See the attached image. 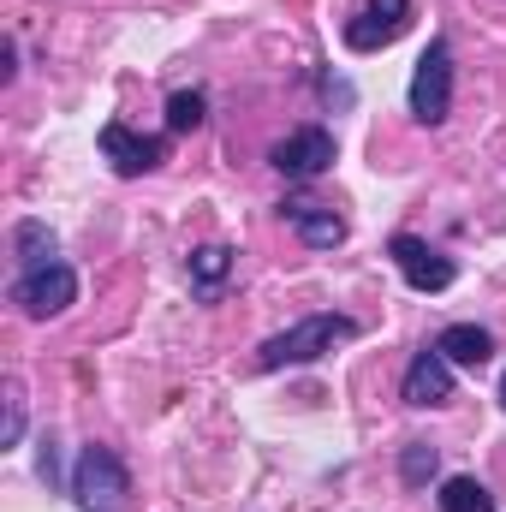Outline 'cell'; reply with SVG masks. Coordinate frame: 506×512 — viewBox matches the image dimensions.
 <instances>
[{"instance_id":"obj_1","label":"cell","mask_w":506,"mask_h":512,"mask_svg":"<svg viewBox=\"0 0 506 512\" xmlns=\"http://www.w3.org/2000/svg\"><path fill=\"white\" fill-rule=\"evenodd\" d=\"M340 340H358V322L352 316H304V322H292L286 334H274V340H262V352H256V364L262 370H286V364H316V358H328Z\"/></svg>"},{"instance_id":"obj_2","label":"cell","mask_w":506,"mask_h":512,"mask_svg":"<svg viewBox=\"0 0 506 512\" xmlns=\"http://www.w3.org/2000/svg\"><path fill=\"white\" fill-rule=\"evenodd\" d=\"M72 501L84 512H126L131 501V477L114 459V447H84L72 465Z\"/></svg>"},{"instance_id":"obj_3","label":"cell","mask_w":506,"mask_h":512,"mask_svg":"<svg viewBox=\"0 0 506 512\" xmlns=\"http://www.w3.org/2000/svg\"><path fill=\"white\" fill-rule=\"evenodd\" d=\"M411 114L423 120V126H441L447 120V108H453V48L435 36L429 48H423V60H417V72H411Z\"/></svg>"},{"instance_id":"obj_4","label":"cell","mask_w":506,"mask_h":512,"mask_svg":"<svg viewBox=\"0 0 506 512\" xmlns=\"http://www.w3.org/2000/svg\"><path fill=\"white\" fill-rule=\"evenodd\" d=\"M72 298H78V274H72L66 262H48V268H24V274L12 280V304H18L24 316H36V322H48V316L72 310Z\"/></svg>"},{"instance_id":"obj_5","label":"cell","mask_w":506,"mask_h":512,"mask_svg":"<svg viewBox=\"0 0 506 512\" xmlns=\"http://www.w3.org/2000/svg\"><path fill=\"white\" fill-rule=\"evenodd\" d=\"M411 24V0H364L358 18H346V48L352 54H376L387 42H399Z\"/></svg>"},{"instance_id":"obj_6","label":"cell","mask_w":506,"mask_h":512,"mask_svg":"<svg viewBox=\"0 0 506 512\" xmlns=\"http://www.w3.org/2000/svg\"><path fill=\"white\" fill-rule=\"evenodd\" d=\"M387 256L399 262V274L417 286V292H447L453 280H459V268H453V256H441L429 239H411V233H399L393 245H387Z\"/></svg>"},{"instance_id":"obj_7","label":"cell","mask_w":506,"mask_h":512,"mask_svg":"<svg viewBox=\"0 0 506 512\" xmlns=\"http://www.w3.org/2000/svg\"><path fill=\"white\" fill-rule=\"evenodd\" d=\"M274 167H280L286 179H316V173L334 167V137H328L322 126L292 131L286 143H274Z\"/></svg>"},{"instance_id":"obj_8","label":"cell","mask_w":506,"mask_h":512,"mask_svg":"<svg viewBox=\"0 0 506 512\" xmlns=\"http://www.w3.org/2000/svg\"><path fill=\"white\" fill-rule=\"evenodd\" d=\"M102 155L114 161V173L120 179H137V173H149V167H161V137H137L131 126H102Z\"/></svg>"},{"instance_id":"obj_9","label":"cell","mask_w":506,"mask_h":512,"mask_svg":"<svg viewBox=\"0 0 506 512\" xmlns=\"http://www.w3.org/2000/svg\"><path fill=\"white\" fill-rule=\"evenodd\" d=\"M453 399V364L441 352H417L411 370H405V405H447Z\"/></svg>"},{"instance_id":"obj_10","label":"cell","mask_w":506,"mask_h":512,"mask_svg":"<svg viewBox=\"0 0 506 512\" xmlns=\"http://www.w3.org/2000/svg\"><path fill=\"white\" fill-rule=\"evenodd\" d=\"M280 215L292 221V233H298L310 251H334V245H346V221H340L334 209H322V203H286Z\"/></svg>"},{"instance_id":"obj_11","label":"cell","mask_w":506,"mask_h":512,"mask_svg":"<svg viewBox=\"0 0 506 512\" xmlns=\"http://www.w3.org/2000/svg\"><path fill=\"white\" fill-rule=\"evenodd\" d=\"M435 352H441L447 364H465V370H483V364L495 358V334H489V328H477V322H453V328H441V340H435Z\"/></svg>"},{"instance_id":"obj_12","label":"cell","mask_w":506,"mask_h":512,"mask_svg":"<svg viewBox=\"0 0 506 512\" xmlns=\"http://www.w3.org/2000/svg\"><path fill=\"white\" fill-rule=\"evenodd\" d=\"M227 274H233V251H227V245H203V251H191V286H197L203 298H215V292L227 286Z\"/></svg>"},{"instance_id":"obj_13","label":"cell","mask_w":506,"mask_h":512,"mask_svg":"<svg viewBox=\"0 0 506 512\" xmlns=\"http://www.w3.org/2000/svg\"><path fill=\"white\" fill-rule=\"evenodd\" d=\"M441 512H495V495L477 477H447L441 483Z\"/></svg>"},{"instance_id":"obj_14","label":"cell","mask_w":506,"mask_h":512,"mask_svg":"<svg viewBox=\"0 0 506 512\" xmlns=\"http://www.w3.org/2000/svg\"><path fill=\"white\" fill-rule=\"evenodd\" d=\"M435 471H441V453H435L429 441H411V447L399 453V477H405V489H423Z\"/></svg>"},{"instance_id":"obj_15","label":"cell","mask_w":506,"mask_h":512,"mask_svg":"<svg viewBox=\"0 0 506 512\" xmlns=\"http://www.w3.org/2000/svg\"><path fill=\"white\" fill-rule=\"evenodd\" d=\"M18 256H24V268H48L54 262V233L42 221H18Z\"/></svg>"},{"instance_id":"obj_16","label":"cell","mask_w":506,"mask_h":512,"mask_svg":"<svg viewBox=\"0 0 506 512\" xmlns=\"http://www.w3.org/2000/svg\"><path fill=\"white\" fill-rule=\"evenodd\" d=\"M203 90H173L167 96V131H197L203 126Z\"/></svg>"},{"instance_id":"obj_17","label":"cell","mask_w":506,"mask_h":512,"mask_svg":"<svg viewBox=\"0 0 506 512\" xmlns=\"http://www.w3.org/2000/svg\"><path fill=\"white\" fill-rule=\"evenodd\" d=\"M24 441V387L6 382V429H0V447H18Z\"/></svg>"},{"instance_id":"obj_18","label":"cell","mask_w":506,"mask_h":512,"mask_svg":"<svg viewBox=\"0 0 506 512\" xmlns=\"http://www.w3.org/2000/svg\"><path fill=\"white\" fill-rule=\"evenodd\" d=\"M42 477H48V483L60 477V465H54V441H42Z\"/></svg>"},{"instance_id":"obj_19","label":"cell","mask_w":506,"mask_h":512,"mask_svg":"<svg viewBox=\"0 0 506 512\" xmlns=\"http://www.w3.org/2000/svg\"><path fill=\"white\" fill-rule=\"evenodd\" d=\"M501 405H506V376H501Z\"/></svg>"}]
</instances>
